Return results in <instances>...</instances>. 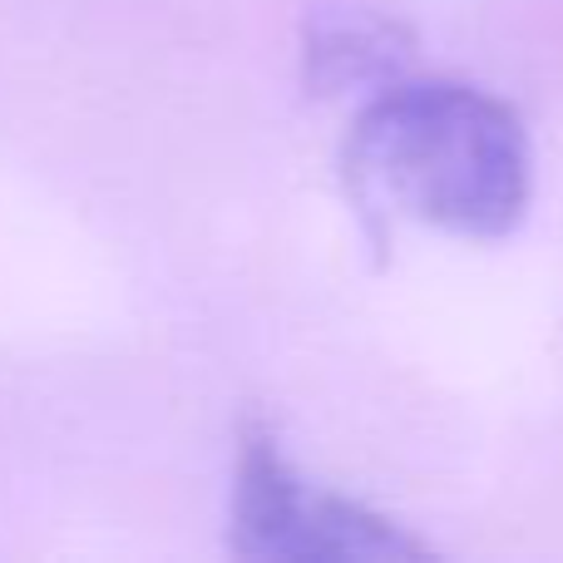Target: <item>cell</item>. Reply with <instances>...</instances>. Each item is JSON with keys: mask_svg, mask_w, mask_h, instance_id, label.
Listing matches in <instances>:
<instances>
[{"mask_svg": "<svg viewBox=\"0 0 563 563\" xmlns=\"http://www.w3.org/2000/svg\"><path fill=\"white\" fill-rule=\"evenodd\" d=\"M351 194L376 218L450 238H505L534 188L529 129L465 79H390L371 89L341 148Z\"/></svg>", "mask_w": 563, "mask_h": 563, "instance_id": "cell-1", "label": "cell"}, {"mask_svg": "<svg viewBox=\"0 0 563 563\" xmlns=\"http://www.w3.org/2000/svg\"><path fill=\"white\" fill-rule=\"evenodd\" d=\"M228 534L238 559L263 563H410L435 554L386 509L291 465L263 426L247 430L238 450Z\"/></svg>", "mask_w": 563, "mask_h": 563, "instance_id": "cell-2", "label": "cell"}, {"mask_svg": "<svg viewBox=\"0 0 563 563\" xmlns=\"http://www.w3.org/2000/svg\"><path fill=\"white\" fill-rule=\"evenodd\" d=\"M406 30L386 15L371 10H336L311 25L307 40V69L311 85L321 89H351L366 85L380 89L400 79V59H406Z\"/></svg>", "mask_w": 563, "mask_h": 563, "instance_id": "cell-3", "label": "cell"}]
</instances>
